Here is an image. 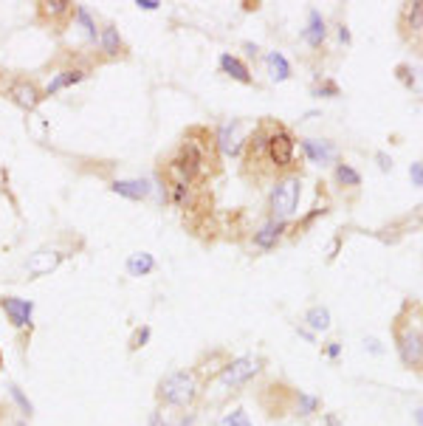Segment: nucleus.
Here are the masks:
<instances>
[{"label":"nucleus","instance_id":"obj_1","mask_svg":"<svg viewBox=\"0 0 423 426\" xmlns=\"http://www.w3.org/2000/svg\"><path fill=\"white\" fill-rule=\"evenodd\" d=\"M220 170L214 133L207 127H190L175 147V153L164 161L161 175L173 187V198L178 207H190V192L207 184V178Z\"/></svg>","mask_w":423,"mask_h":426},{"label":"nucleus","instance_id":"obj_2","mask_svg":"<svg viewBox=\"0 0 423 426\" xmlns=\"http://www.w3.org/2000/svg\"><path fill=\"white\" fill-rule=\"evenodd\" d=\"M294 147H296V142L288 133V127L274 122V119H265V122L257 125L251 139H245V167H243V173L248 175L254 170L257 178L277 175V173L291 175Z\"/></svg>","mask_w":423,"mask_h":426},{"label":"nucleus","instance_id":"obj_3","mask_svg":"<svg viewBox=\"0 0 423 426\" xmlns=\"http://www.w3.org/2000/svg\"><path fill=\"white\" fill-rule=\"evenodd\" d=\"M395 345L401 353V362L421 373L423 364V330H421V305L415 308V316H410V305L404 308V313L395 319Z\"/></svg>","mask_w":423,"mask_h":426},{"label":"nucleus","instance_id":"obj_4","mask_svg":"<svg viewBox=\"0 0 423 426\" xmlns=\"http://www.w3.org/2000/svg\"><path fill=\"white\" fill-rule=\"evenodd\" d=\"M201 393V384H198V376L195 373H170L167 379L158 381V401L170 404V407H192L195 398Z\"/></svg>","mask_w":423,"mask_h":426},{"label":"nucleus","instance_id":"obj_5","mask_svg":"<svg viewBox=\"0 0 423 426\" xmlns=\"http://www.w3.org/2000/svg\"><path fill=\"white\" fill-rule=\"evenodd\" d=\"M299 192H302V181L299 175H282L277 178L274 190H271V214L277 220H285L296 212V204H299Z\"/></svg>","mask_w":423,"mask_h":426},{"label":"nucleus","instance_id":"obj_6","mask_svg":"<svg viewBox=\"0 0 423 426\" xmlns=\"http://www.w3.org/2000/svg\"><path fill=\"white\" fill-rule=\"evenodd\" d=\"M74 14H76V8L68 0H40L37 3V20L54 31H62Z\"/></svg>","mask_w":423,"mask_h":426},{"label":"nucleus","instance_id":"obj_7","mask_svg":"<svg viewBox=\"0 0 423 426\" xmlns=\"http://www.w3.org/2000/svg\"><path fill=\"white\" fill-rule=\"evenodd\" d=\"M262 367V359H254V356H243V359H234L228 362L223 370H220V381L226 387H240L245 384L251 376H257Z\"/></svg>","mask_w":423,"mask_h":426},{"label":"nucleus","instance_id":"obj_8","mask_svg":"<svg viewBox=\"0 0 423 426\" xmlns=\"http://www.w3.org/2000/svg\"><path fill=\"white\" fill-rule=\"evenodd\" d=\"M6 96L17 105V108H23V110H34L37 105H40V91H37V85L34 82H28V79H11L8 82V88H6Z\"/></svg>","mask_w":423,"mask_h":426},{"label":"nucleus","instance_id":"obj_9","mask_svg":"<svg viewBox=\"0 0 423 426\" xmlns=\"http://www.w3.org/2000/svg\"><path fill=\"white\" fill-rule=\"evenodd\" d=\"M243 139H240V122H226L217 133H214V144L226 153V156H237L240 153V144Z\"/></svg>","mask_w":423,"mask_h":426},{"label":"nucleus","instance_id":"obj_10","mask_svg":"<svg viewBox=\"0 0 423 426\" xmlns=\"http://www.w3.org/2000/svg\"><path fill=\"white\" fill-rule=\"evenodd\" d=\"M423 20V3L421 0H415V3H407L404 6V14H401V31H404V37H415V40H421V23Z\"/></svg>","mask_w":423,"mask_h":426},{"label":"nucleus","instance_id":"obj_11","mask_svg":"<svg viewBox=\"0 0 423 426\" xmlns=\"http://www.w3.org/2000/svg\"><path fill=\"white\" fill-rule=\"evenodd\" d=\"M0 305H3V311L8 313V319H11L17 328H25V325L31 322V302L17 299V297H6V299H0Z\"/></svg>","mask_w":423,"mask_h":426},{"label":"nucleus","instance_id":"obj_12","mask_svg":"<svg viewBox=\"0 0 423 426\" xmlns=\"http://www.w3.org/2000/svg\"><path fill=\"white\" fill-rule=\"evenodd\" d=\"M302 150L305 156L313 161V164H330L336 159V147L330 142H316V139H305L302 142Z\"/></svg>","mask_w":423,"mask_h":426},{"label":"nucleus","instance_id":"obj_13","mask_svg":"<svg viewBox=\"0 0 423 426\" xmlns=\"http://www.w3.org/2000/svg\"><path fill=\"white\" fill-rule=\"evenodd\" d=\"M59 260H62L59 251H37V254L28 260V274H31V277H42V274L54 271V268L59 265Z\"/></svg>","mask_w":423,"mask_h":426},{"label":"nucleus","instance_id":"obj_14","mask_svg":"<svg viewBox=\"0 0 423 426\" xmlns=\"http://www.w3.org/2000/svg\"><path fill=\"white\" fill-rule=\"evenodd\" d=\"M110 190H113L116 195H122V198L141 201V198H147V192H150V184H147V181H116Z\"/></svg>","mask_w":423,"mask_h":426},{"label":"nucleus","instance_id":"obj_15","mask_svg":"<svg viewBox=\"0 0 423 426\" xmlns=\"http://www.w3.org/2000/svg\"><path fill=\"white\" fill-rule=\"evenodd\" d=\"M99 42H102V51H105L108 57H119V54H124V42H122V37H119V31H116L113 25H105V28H102Z\"/></svg>","mask_w":423,"mask_h":426},{"label":"nucleus","instance_id":"obj_16","mask_svg":"<svg viewBox=\"0 0 423 426\" xmlns=\"http://www.w3.org/2000/svg\"><path fill=\"white\" fill-rule=\"evenodd\" d=\"M220 68H223V71H226L231 79H237V82H245V85L251 82V74H248V68H245V65H243L237 57H231V54H223V57H220Z\"/></svg>","mask_w":423,"mask_h":426},{"label":"nucleus","instance_id":"obj_17","mask_svg":"<svg viewBox=\"0 0 423 426\" xmlns=\"http://www.w3.org/2000/svg\"><path fill=\"white\" fill-rule=\"evenodd\" d=\"M153 268H156V260H153V254H147V251L130 254V260H127V271H130V277H144V274H150Z\"/></svg>","mask_w":423,"mask_h":426},{"label":"nucleus","instance_id":"obj_18","mask_svg":"<svg viewBox=\"0 0 423 426\" xmlns=\"http://www.w3.org/2000/svg\"><path fill=\"white\" fill-rule=\"evenodd\" d=\"M305 40H308L313 48H319V45L325 42V20H322V14H319V11H311V23H308Z\"/></svg>","mask_w":423,"mask_h":426},{"label":"nucleus","instance_id":"obj_19","mask_svg":"<svg viewBox=\"0 0 423 426\" xmlns=\"http://www.w3.org/2000/svg\"><path fill=\"white\" fill-rule=\"evenodd\" d=\"M85 79V74L82 71H62L59 76H54L51 82H48V88H45V93L51 96V93H57V91H62V88H68V85H76V82H82Z\"/></svg>","mask_w":423,"mask_h":426},{"label":"nucleus","instance_id":"obj_20","mask_svg":"<svg viewBox=\"0 0 423 426\" xmlns=\"http://www.w3.org/2000/svg\"><path fill=\"white\" fill-rule=\"evenodd\" d=\"M279 231H282V220H277V223H268L265 229H260V231L254 234V246H260V248H271V246L277 243Z\"/></svg>","mask_w":423,"mask_h":426},{"label":"nucleus","instance_id":"obj_21","mask_svg":"<svg viewBox=\"0 0 423 426\" xmlns=\"http://www.w3.org/2000/svg\"><path fill=\"white\" fill-rule=\"evenodd\" d=\"M265 62H268V71H271V79H277V82H282V79H288V74H291V68H288V62H285V57H282V54H277V51H271Z\"/></svg>","mask_w":423,"mask_h":426},{"label":"nucleus","instance_id":"obj_22","mask_svg":"<svg viewBox=\"0 0 423 426\" xmlns=\"http://www.w3.org/2000/svg\"><path fill=\"white\" fill-rule=\"evenodd\" d=\"M305 322L313 330H328L330 328V313H328V308H311L308 316H305Z\"/></svg>","mask_w":423,"mask_h":426},{"label":"nucleus","instance_id":"obj_23","mask_svg":"<svg viewBox=\"0 0 423 426\" xmlns=\"http://www.w3.org/2000/svg\"><path fill=\"white\" fill-rule=\"evenodd\" d=\"M336 178H339L342 184H347V187H359V184H361V175H359L353 167H347V164H339V167H336Z\"/></svg>","mask_w":423,"mask_h":426},{"label":"nucleus","instance_id":"obj_24","mask_svg":"<svg viewBox=\"0 0 423 426\" xmlns=\"http://www.w3.org/2000/svg\"><path fill=\"white\" fill-rule=\"evenodd\" d=\"M76 17H79V23L85 25V31H88V37H91V40H96V25H93V20H91V14H88V8H82V6H76Z\"/></svg>","mask_w":423,"mask_h":426},{"label":"nucleus","instance_id":"obj_25","mask_svg":"<svg viewBox=\"0 0 423 426\" xmlns=\"http://www.w3.org/2000/svg\"><path fill=\"white\" fill-rule=\"evenodd\" d=\"M294 401H296V410H299V415H311V413L316 410V398H311V396H302V393H299Z\"/></svg>","mask_w":423,"mask_h":426},{"label":"nucleus","instance_id":"obj_26","mask_svg":"<svg viewBox=\"0 0 423 426\" xmlns=\"http://www.w3.org/2000/svg\"><path fill=\"white\" fill-rule=\"evenodd\" d=\"M223 426H251V421H248V415L243 410H234L231 415L223 418Z\"/></svg>","mask_w":423,"mask_h":426},{"label":"nucleus","instance_id":"obj_27","mask_svg":"<svg viewBox=\"0 0 423 426\" xmlns=\"http://www.w3.org/2000/svg\"><path fill=\"white\" fill-rule=\"evenodd\" d=\"M11 396H14V398H17V401H20V407H23V410H25V413H31V404H28V401H25V398H23V393H20V390H17V387H11Z\"/></svg>","mask_w":423,"mask_h":426},{"label":"nucleus","instance_id":"obj_28","mask_svg":"<svg viewBox=\"0 0 423 426\" xmlns=\"http://www.w3.org/2000/svg\"><path fill=\"white\" fill-rule=\"evenodd\" d=\"M412 181H415V187H421V184H423V170H421V164H412Z\"/></svg>","mask_w":423,"mask_h":426},{"label":"nucleus","instance_id":"obj_29","mask_svg":"<svg viewBox=\"0 0 423 426\" xmlns=\"http://www.w3.org/2000/svg\"><path fill=\"white\" fill-rule=\"evenodd\" d=\"M147 336H150V330H147V328H144V330H141V333H139V336H136V342H133V347H141V345H144V342H147Z\"/></svg>","mask_w":423,"mask_h":426},{"label":"nucleus","instance_id":"obj_30","mask_svg":"<svg viewBox=\"0 0 423 426\" xmlns=\"http://www.w3.org/2000/svg\"><path fill=\"white\" fill-rule=\"evenodd\" d=\"M136 6H141V8H158L161 3H158V0H139Z\"/></svg>","mask_w":423,"mask_h":426},{"label":"nucleus","instance_id":"obj_31","mask_svg":"<svg viewBox=\"0 0 423 426\" xmlns=\"http://www.w3.org/2000/svg\"><path fill=\"white\" fill-rule=\"evenodd\" d=\"M339 37H342V40H344V42H350V31H347V28H344V25H342V31H339Z\"/></svg>","mask_w":423,"mask_h":426},{"label":"nucleus","instance_id":"obj_32","mask_svg":"<svg viewBox=\"0 0 423 426\" xmlns=\"http://www.w3.org/2000/svg\"><path fill=\"white\" fill-rule=\"evenodd\" d=\"M378 161H381V167H384V170H390V167H393V164L387 161V156H378Z\"/></svg>","mask_w":423,"mask_h":426},{"label":"nucleus","instance_id":"obj_33","mask_svg":"<svg viewBox=\"0 0 423 426\" xmlns=\"http://www.w3.org/2000/svg\"><path fill=\"white\" fill-rule=\"evenodd\" d=\"M0 367H3V356H0Z\"/></svg>","mask_w":423,"mask_h":426}]
</instances>
